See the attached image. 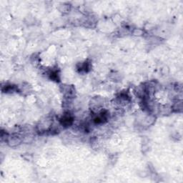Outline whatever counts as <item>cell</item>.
Here are the masks:
<instances>
[{
    "instance_id": "obj_1",
    "label": "cell",
    "mask_w": 183,
    "mask_h": 183,
    "mask_svg": "<svg viewBox=\"0 0 183 183\" xmlns=\"http://www.w3.org/2000/svg\"><path fill=\"white\" fill-rule=\"evenodd\" d=\"M60 122L62 126L65 127H69L70 125H71L73 122V119L70 114H67V115H64L62 118L60 119Z\"/></svg>"
}]
</instances>
